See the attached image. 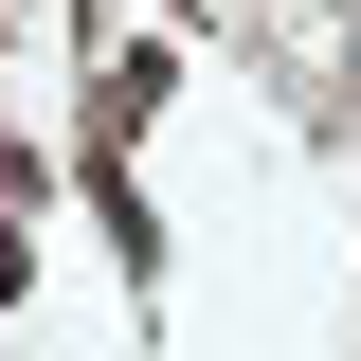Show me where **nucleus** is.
I'll list each match as a JSON object with an SVG mask.
<instances>
[{"instance_id":"1","label":"nucleus","mask_w":361,"mask_h":361,"mask_svg":"<svg viewBox=\"0 0 361 361\" xmlns=\"http://www.w3.org/2000/svg\"><path fill=\"white\" fill-rule=\"evenodd\" d=\"M0 307H18V235H0Z\"/></svg>"}]
</instances>
